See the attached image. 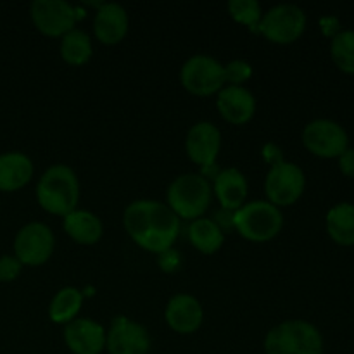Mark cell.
<instances>
[{"label":"cell","mask_w":354,"mask_h":354,"mask_svg":"<svg viewBox=\"0 0 354 354\" xmlns=\"http://www.w3.org/2000/svg\"><path fill=\"white\" fill-rule=\"evenodd\" d=\"M123 221L142 249L158 254L171 249L180 230L178 216L158 201H135L124 211Z\"/></svg>","instance_id":"1"},{"label":"cell","mask_w":354,"mask_h":354,"mask_svg":"<svg viewBox=\"0 0 354 354\" xmlns=\"http://www.w3.org/2000/svg\"><path fill=\"white\" fill-rule=\"evenodd\" d=\"M38 204L47 213L68 216L78 207L80 183L69 166L55 165L41 175L37 187Z\"/></svg>","instance_id":"2"},{"label":"cell","mask_w":354,"mask_h":354,"mask_svg":"<svg viewBox=\"0 0 354 354\" xmlns=\"http://www.w3.org/2000/svg\"><path fill=\"white\" fill-rule=\"evenodd\" d=\"M266 354H322L324 341L315 325L289 320L277 325L265 339Z\"/></svg>","instance_id":"3"},{"label":"cell","mask_w":354,"mask_h":354,"mask_svg":"<svg viewBox=\"0 0 354 354\" xmlns=\"http://www.w3.org/2000/svg\"><path fill=\"white\" fill-rule=\"evenodd\" d=\"M235 230L252 242H266L280 234L283 216L277 206L266 201H254L239 207L232 218Z\"/></svg>","instance_id":"4"},{"label":"cell","mask_w":354,"mask_h":354,"mask_svg":"<svg viewBox=\"0 0 354 354\" xmlns=\"http://www.w3.org/2000/svg\"><path fill=\"white\" fill-rule=\"evenodd\" d=\"M169 209L178 218L199 220L211 204V187L203 175H187L173 180L168 189Z\"/></svg>","instance_id":"5"},{"label":"cell","mask_w":354,"mask_h":354,"mask_svg":"<svg viewBox=\"0 0 354 354\" xmlns=\"http://www.w3.org/2000/svg\"><path fill=\"white\" fill-rule=\"evenodd\" d=\"M180 78L187 92L197 97H207L223 86L225 69L209 55H194L183 64Z\"/></svg>","instance_id":"6"},{"label":"cell","mask_w":354,"mask_h":354,"mask_svg":"<svg viewBox=\"0 0 354 354\" xmlns=\"http://www.w3.org/2000/svg\"><path fill=\"white\" fill-rule=\"evenodd\" d=\"M259 31L273 44H292L306 28V16L292 3H282L270 9L259 23Z\"/></svg>","instance_id":"7"},{"label":"cell","mask_w":354,"mask_h":354,"mask_svg":"<svg viewBox=\"0 0 354 354\" xmlns=\"http://www.w3.org/2000/svg\"><path fill=\"white\" fill-rule=\"evenodd\" d=\"M304 173L294 162L280 161L272 166L266 175L265 190L270 203L277 207H286L296 203L304 192Z\"/></svg>","instance_id":"8"},{"label":"cell","mask_w":354,"mask_h":354,"mask_svg":"<svg viewBox=\"0 0 354 354\" xmlns=\"http://www.w3.org/2000/svg\"><path fill=\"white\" fill-rule=\"evenodd\" d=\"M14 252L21 265L40 266L48 261L54 252V235L44 223H28L17 232L14 241Z\"/></svg>","instance_id":"9"},{"label":"cell","mask_w":354,"mask_h":354,"mask_svg":"<svg viewBox=\"0 0 354 354\" xmlns=\"http://www.w3.org/2000/svg\"><path fill=\"white\" fill-rule=\"evenodd\" d=\"M76 17L75 7L64 0H35L31 3V19L47 37H64L75 30Z\"/></svg>","instance_id":"10"},{"label":"cell","mask_w":354,"mask_h":354,"mask_svg":"<svg viewBox=\"0 0 354 354\" xmlns=\"http://www.w3.org/2000/svg\"><path fill=\"white\" fill-rule=\"evenodd\" d=\"M304 147L318 158H339L348 149V133L330 120H315L303 131Z\"/></svg>","instance_id":"11"},{"label":"cell","mask_w":354,"mask_h":354,"mask_svg":"<svg viewBox=\"0 0 354 354\" xmlns=\"http://www.w3.org/2000/svg\"><path fill=\"white\" fill-rule=\"evenodd\" d=\"M109 354H147L151 349V337L140 324L118 317L106 335Z\"/></svg>","instance_id":"12"},{"label":"cell","mask_w":354,"mask_h":354,"mask_svg":"<svg viewBox=\"0 0 354 354\" xmlns=\"http://www.w3.org/2000/svg\"><path fill=\"white\" fill-rule=\"evenodd\" d=\"M221 147V133L209 121H201L194 124L187 133L185 149L189 158L201 168H206L216 162Z\"/></svg>","instance_id":"13"},{"label":"cell","mask_w":354,"mask_h":354,"mask_svg":"<svg viewBox=\"0 0 354 354\" xmlns=\"http://www.w3.org/2000/svg\"><path fill=\"white\" fill-rule=\"evenodd\" d=\"M64 341L75 354H100L106 348V330L95 322L75 318L66 325Z\"/></svg>","instance_id":"14"},{"label":"cell","mask_w":354,"mask_h":354,"mask_svg":"<svg viewBox=\"0 0 354 354\" xmlns=\"http://www.w3.org/2000/svg\"><path fill=\"white\" fill-rule=\"evenodd\" d=\"M204 311L199 301L189 294L171 297L166 306V322L178 334H192L203 325Z\"/></svg>","instance_id":"15"},{"label":"cell","mask_w":354,"mask_h":354,"mask_svg":"<svg viewBox=\"0 0 354 354\" xmlns=\"http://www.w3.org/2000/svg\"><path fill=\"white\" fill-rule=\"evenodd\" d=\"M218 111L232 124H245L256 111V100L244 86H227L218 93Z\"/></svg>","instance_id":"16"},{"label":"cell","mask_w":354,"mask_h":354,"mask_svg":"<svg viewBox=\"0 0 354 354\" xmlns=\"http://www.w3.org/2000/svg\"><path fill=\"white\" fill-rule=\"evenodd\" d=\"M93 31L104 45H116L127 37L128 16L120 3H102L93 19Z\"/></svg>","instance_id":"17"},{"label":"cell","mask_w":354,"mask_h":354,"mask_svg":"<svg viewBox=\"0 0 354 354\" xmlns=\"http://www.w3.org/2000/svg\"><path fill=\"white\" fill-rule=\"evenodd\" d=\"M214 194L220 201L221 207L227 211H237L244 206L248 197V182L239 169H223L214 178Z\"/></svg>","instance_id":"18"},{"label":"cell","mask_w":354,"mask_h":354,"mask_svg":"<svg viewBox=\"0 0 354 354\" xmlns=\"http://www.w3.org/2000/svg\"><path fill=\"white\" fill-rule=\"evenodd\" d=\"M33 176L30 158L21 152H7L0 156V190L14 192L26 185Z\"/></svg>","instance_id":"19"},{"label":"cell","mask_w":354,"mask_h":354,"mask_svg":"<svg viewBox=\"0 0 354 354\" xmlns=\"http://www.w3.org/2000/svg\"><path fill=\"white\" fill-rule=\"evenodd\" d=\"M64 230L78 244H95L102 237V221L93 213L75 209L64 216Z\"/></svg>","instance_id":"20"},{"label":"cell","mask_w":354,"mask_h":354,"mask_svg":"<svg viewBox=\"0 0 354 354\" xmlns=\"http://www.w3.org/2000/svg\"><path fill=\"white\" fill-rule=\"evenodd\" d=\"M327 232L337 244H354V206L342 203L332 207L327 214Z\"/></svg>","instance_id":"21"},{"label":"cell","mask_w":354,"mask_h":354,"mask_svg":"<svg viewBox=\"0 0 354 354\" xmlns=\"http://www.w3.org/2000/svg\"><path fill=\"white\" fill-rule=\"evenodd\" d=\"M189 239L194 248L203 254H214L223 245V232L220 225L206 218L192 221L189 228Z\"/></svg>","instance_id":"22"},{"label":"cell","mask_w":354,"mask_h":354,"mask_svg":"<svg viewBox=\"0 0 354 354\" xmlns=\"http://www.w3.org/2000/svg\"><path fill=\"white\" fill-rule=\"evenodd\" d=\"M82 303L83 296L78 289H75V287H64L52 299L50 308H48L50 320L55 322V324H69L80 313Z\"/></svg>","instance_id":"23"},{"label":"cell","mask_w":354,"mask_h":354,"mask_svg":"<svg viewBox=\"0 0 354 354\" xmlns=\"http://www.w3.org/2000/svg\"><path fill=\"white\" fill-rule=\"evenodd\" d=\"M61 57L71 66H82L92 57V40L82 30H71L62 37Z\"/></svg>","instance_id":"24"},{"label":"cell","mask_w":354,"mask_h":354,"mask_svg":"<svg viewBox=\"0 0 354 354\" xmlns=\"http://www.w3.org/2000/svg\"><path fill=\"white\" fill-rule=\"evenodd\" d=\"M330 54L341 71L354 75V31H341L334 37Z\"/></svg>","instance_id":"25"},{"label":"cell","mask_w":354,"mask_h":354,"mask_svg":"<svg viewBox=\"0 0 354 354\" xmlns=\"http://www.w3.org/2000/svg\"><path fill=\"white\" fill-rule=\"evenodd\" d=\"M228 12L237 23L245 24L251 30H256L261 23V6L256 0H232L228 2Z\"/></svg>","instance_id":"26"},{"label":"cell","mask_w":354,"mask_h":354,"mask_svg":"<svg viewBox=\"0 0 354 354\" xmlns=\"http://www.w3.org/2000/svg\"><path fill=\"white\" fill-rule=\"evenodd\" d=\"M225 69V82L232 83V86H241L242 83L251 78V66L244 61H234L228 66H223Z\"/></svg>","instance_id":"27"},{"label":"cell","mask_w":354,"mask_h":354,"mask_svg":"<svg viewBox=\"0 0 354 354\" xmlns=\"http://www.w3.org/2000/svg\"><path fill=\"white\" fill-rule=\"evenodd\" d=\"M23 265L16 256H2L0 258V282H10L21 273Z\"/></svg>","instance_id":"28"},{"label":"cell","mask_w":354,"mask_h":354,"mask_svg":"<svg viewBox=\"0 0 354 354\" xmlns=\"http://www.w3.org/2000/svg\"><path fill=\"white\" fill-rule=\"evenodd\" d=\"M178 265L180 256L178 252H175L173 249H168V251L159 254V266H161V270H165V272H175V270L178 268Z\"/></svg>","instance_id":"29"},{"label":"cell","mask_w":354,"mask_h":354,"mask_svg":"<svg viewBox=\"0 0 354 354\" xmlns=\"http://www.w3.org/2000/svg\"><path fill=\"white\" fill-rule=\"evenodd\" d=\"M339 168L346 176L354 178V149H346L341 156H339Z\"/></svg>","instance_id":"30"}]
</instances>
